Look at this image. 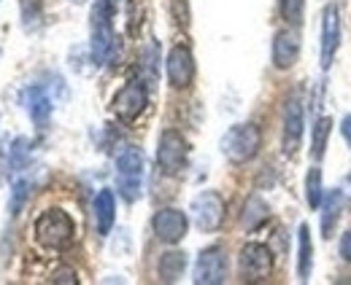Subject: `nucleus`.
<instances>
[{
  "label": "nucleus",
  "instance_id": "dca6fc26",
  "mask_svg": "<svg viewBox=\"0 0 351 285\" xmlns=\"http://www.w3.org/2000/svg\"><path fill=\"white\" fill-rule=\"evenodd\" d=\"M95 226L100 234H108L111 226H114V218H117V200L108 189H103L97 197H95Z\"/></svg>",
  "mask_w": 351,
  "mask_h": 285
},
{
  "label": "nucleus",
  "instance_id": "412c9836",
  "mask_svg": "<svg viewBox=\"0 0 351 285\" xmlns=\"http://www.w3.org/2000/svg\"><path fill=\"white\" fill-rule=\"evenodd\" d=\"M311 261H313V256H311V232H308V226L303 223L300 232H298V277L303 283H306L308 275H311Z\"/></svg>",
  "mask_w": 351,
  "mask_h": 285
},
{
  "label": "nucleus",
  "instance_id": "6e6552de",
  "mask_svg": "<svg viewBox=\"0 0 351 285\" xmlns=\"http://www.w3.org/2000/svg\"><path fill=\"white\" fill-rule=\"evenodd\" d=\"M303 126H306V113H303V100L292 94L284 105V154L295 157L300 143H303Z\"/></svg>",
  "mask_w": 351,
  "mask_h": 285
},
{
  "label": "nucleus",
  "instance_id": "f257e3e1",
  "mask_svg": "<svg viewBox=\"0 0 351 285\" xmlns=\"http://www.w3.org/2000/svg\"><path fill=\"white\" fill-rule=\"evenodd\" d=\"M114 3L111 0H95L92 8V57L97 65H106L117 54V36L111 27Z\"/></svg>",
  "mask_w": 351,
  "mask_h": 285
},
{
  "label": "nucleus",
  "instance_id": "9d476101",
  "mask_svg": "<svg viewBox=\"0 0 351 285\" xmlns=\"http://www.w3.org/2000/svg\"><path fill=\"white\" fill-rule=\"evenodd\" d=\"M227 280V256L221 247H208L197 256L195 264V283L197 285H219Z\"/></svg>",
  "mask_w": 351,
  "mask_h": 285
},
{
  "label": "nucleus",
  "instance_id": "2eb2a0df",
  "mask_svg": "<svg viewBox=\"0 0 351 285\" xmlns=\"http://www.w3.org/2000/svg\"><path fill=\"white\" fill-rule=\"evenodd\" d=\"M22 97H25V108H27L30 119L36 122V126H46L49 116H51V97L46 94L44 86H27Z\"/></svg>",
  "mask_w": 351,
  "mask_h": 285
},
{
  "label": "nucleus",
  "instance_id": "cd10ccee",
  "mask_svg": "<svg viewBox=\"0 0 351 285\" xmlns=\"http://www.w3.org/2000/svg\"><path fill=\"white\" fill-rule=\"evenodd\" d=\"M341 132H343L346 143L351 146V113H349V116H343V122H341Z\"/></svg>",
  "mask_w": 351,
  "mask_h": 285
},
{
  "label": "nucleus",
  "instance_id": "4468645a",
  "mask_svg": "<svg viewBox=\"0 0 351 285\" xmlns=\"http://www.w3.org/2000/svg\"><path fill=\"white\" fill-rule=\"evenodd\" d=\"M300 57V33L298 30H278L273 38V65L278 70H289Z\"/></svg>",
  "mask_w": 351,
  "mask_h": 285
},
{
  "label": "nucleus",
  "instance_id": "f3484780",
  "mask_svg": "<svg viewBox=\"0 0 351 285\" xmlns=\"http://www.w3.org/2000/svg\"><path fill=\"white\" fill-rule=\"evenodd\" d=\"M341 207H343L341 189H335V191H330L324 197V202H322V210H324V215H322V237H332V229H335V223L341 218Z\"/></svg>",
  "mask_w": 351,
  "mask_h": 285
},
{
  "label": "nucleus",
  "instance_id": "b1692460",
  "mask_svg": "<svg viewBox=\"0 0 351 285\" xmlns=\"http://www.w3.org/2000/svg\"><path fill=\"white\" fill-rule=\"evenodd\" d=\"M27 197H30V180H16L14 189H11V202H8L11 215H19V213H22V207H25V202H27Z\"/></svg>",
  "mask_w": 351,
  "mask_h": 285
},
{
  "label": "nucleus",
  "instance_id": "6ab92c4d",
  "mask_svg": "<svg viewBox=\"0 0 351 285\" xmlns=\"http://www.w3.org/2000/svg\"><path fill=\"white\" fill-rule=\"evenodd\" d=\"M184 267H186V258H184V253H165L162 258H160V267H157V272H160V280L162 283H176L181 275H184Z\"/></svg>",
  "mask_w": 351,
  "mask_h": 285
},
{
  "label": "nucleus",
  "instance_id": "aec40b11",
  "mask_svg": "<svg viewBox=\"0 0 351 285\" xmlns=\"http://www.w3.org/2000/svg\"><path fill=\"white\" fill-rule=\"evenodd\" d=\"M330 132H332V119L330 116H319L313 124V137H311V157L319 162L327 151V140H330Z\"/></svg>",
  "mask_w": 351,
  "mask_h": 285
},
{
  "label": "nucleus",
  "instance_id": "9b49d317",
  "mask_svg": "<svg viewBox=\"0 0 351 285\" xmlns=\"http://www.w3.org/2000/svg\"><path fill=\"white\" fill-rule=\"evenodd\" d=\"M341 43V8L330 3L322 14V68L330 70Z\"/></svg>",
  "mask_w": 351,
  "mask_h": 285
},
{
  "label": "nucleus",
  "instance_id": "a878e982",
  "mask_svg": "<svg viewBox=\"0 0 351 285\" xmlns=\"http://www.w3.org/2000/svg\"><path fill=\"white\" fill-rule=\"evenodd\" d=\"M341 256L351 264V229L341 237Z\"/></svg>",
  "mask_w": 351,
  "mask_h": 285
},
{
  "label": "nucleus",
  "instance_id": "f03ea898",
  "mask_svg": "<svg viewBox=\"0 0 351 285\" xmlns=\"http://www.w3.org/2000/svg\"><path fill=\"white\" fill-rule=\"evenodd\" d=\"M73 234H76V226L71 221V215L60 207H51L38 215L36 221V240L49 247V250H62L73 243Z\"/></svg>",
  "mask_w": 351,
  "mask_h": 285
},
{
  "label": "nucleus",
  "instance_id": "ddd939ff",
  "mask_svg": "<svg viewBox=\"0 0 351 285\" xmlns=\"http://www.w3.org/2000/svg\"><path fill=\"white\" fill-rule=\"evenodd\" d=\"M195 79V57L186 46H173L168 54V81L173 89H186Z\"/></svg>",
  "mask_w": 351,
  "mask_h": 285
},
{
  "label": "nucleus",
  "instance_id": "423d86ee",
  "mask_svg": "<svg viewBox=\"0 0 351 285\" xmlns=\"http://www.w3.org/2000/svg\"><path fill=\"white\" fill-rule=\"evenodd\" d=\"M186 157H189L186 140L176 129H165L160 137V146H157V162L162 167V172L178 175L186 167Z\"/></svg>",
  "mask_w": 351,
  "mask_h": 285
},
{
  "label": "nucleus",
  "instance_id": "0eeeda50",
  "mask_svg": "<svg viewBox=\"0 0 351 285\" xmlns=\"http://www.w3.org/2000/svg\"><path fill=\"white\" fill-rule=\"evenodd\" d=\"M195 223L203 229V232H217L224 221V200H221L217 191H203L192 200L189 207Z\"/></svg>",
  "mask_w": 351,
  "mask_h": 285
},
{
  "label": "nucleus",
  "instance_id": "7ed1b4c3",
  "mask_svg": "<svg viewBox=\"0 0 351 285\" xmlns=\"http://www.w3.org/2000/svg\"><path fill=\"white\" fill-rule=\"evenodd\" d=\"M260 146H263V132L254 124H235L221 137V154L235 164L254 159Z\"/></svg>",
  "mask_w": 351,
  "mask_h": 285
},
{
  "label": "nucleus",
  "instance_id": "5701e85b",
  "mask_svg": "<svg viewBox=\"0 0 351 285\" xmlns=\"http://www.w3.org/2000/svg\"><path fill=\"white\" fill-rule=\"evenodd\" d=\"M281 16L289 22V25H300L303 16H306V0H281Z\"/></svg>",
  "mask_w": 351,
  "mask_h": 285
},
{
  "label": "nucleus",
  "instance_id": "1a4fd4ad",
  "mask_svg": "<svg viewBox=\"0 0 351 285\" xmlns=\"http://www.w3.org/2000/svg\"><path fill=\"white\" fill-rule=\"evenodd\" d=\"M152 229H154L157 240H162V243H168V245H176L186 237L189 221H186V215H184L181 210H176V207H162V210L154 213Z\"/></svg>",
  "mask_w": 351,
  "mask_h": 285
},
{
  "label": "nucleus",
  "instance_id": "4be33fe9",
  "mask_svg": "<svg viewBox=\"0 0 351 285\" xmlns=\"http://www.w3.org/2000/svg\"><path fill=\"white\" fill-rule=\"evenodd\" d=\"M306 200L311 210H319L324 202V186H322V169L319 167H311L306 178Z\"/></svg>",
  "mask_w": 351,
  "mask_h": 285
},
{
  "label": "nucleus",
  "instance_id": "a211bd4d",
  "mask_svg": "<svg viewBox=\"0 0 351 285\" xmlns=\"http://www.w3.org/2000/svg\"><path fill=\"white\" fill-rule=\"evenodd\" d=\"M267 204L260 200V197H249L246 204H243V215H241V223H243V229H249V232H254V229H260L265 221H267Z\"/></svg>",
  "mask_w": 351,
  "mask_h": 285
},
{
  "label": "nucleus",
  "instance_id": "20e7f679",
  "mask_svg": "<svg viewBox=\"0 0 351 285\" xmlns=\"http://www.w3.org/2000/svg\"><path fill=\"white\" fill-rule=\"evenodd\" d=\"M117 189L122 194V200L135 202L141 197V189H143V154L128 146L119 151L117 157Z\"/></svg>",
  "mask_w": 351,
  "mask_h": 285
},
{
  "label": "nucleus",
  "instance_id": "f8f14e48",
  "mask_svg": "<svg viewBox=\"0 0 351 285\" xmlns=\"http://www.w3.org/2000/svg\"><path fill=\"white\" fill-rule=\"evenodd\" d=\"M149 103V94H146V86L141 81H130L122 86V92L117 94L114 100V113L122 119V122H135L143 108Z\"/></svg>",
  "mask_w": 351,
  "mask_h": 285
},
{
  "label": "nucleus",
  "instance_id": "39448f33",
  "mask_svg": "<svg viewBox=\"0 0 351 285\" xmlns=\"http://www.w3.org/2000/svg\"><path fill=\"white\" fill-rule=\"evenodd\" d=\"M238 269L246 283H263L273 272V253L263 243H246L238 256Z\"/></svg>",
  "mask_w": 351,
  "mask_h": 285
},
{
  "label": "nucleus",
  "instance_id": "bb28decb",
  "mask_svg": "<svg viewBox=\"0 0 351 285\" xmlns=\"http://www.w3.org/2000/svg\"><path fill=\"white\" fill-rule=\"evenodd\" d=\"M341 197H343L346 207H351V172L343 178V183H341Z\"/></svg>",
  "mask_w": 351,
  "mask_h": 285
},
{
  "label": "nucleus",
  "instance_id": "393cba45",
  "mask_svg": "<svg viewBox=\"0 0 351 285\" xmlns=\"http://www.w3.org/2000/svg\"><path fill=\"white\" fill-rule=\"evenodd\" d=\"M51 283H65V285H73V283H79V277H76V272L73 269H57L54 275H51Z\"/></svg>",
  "mask_w": 351,
  "mask_h": 285
}]
</instances>
